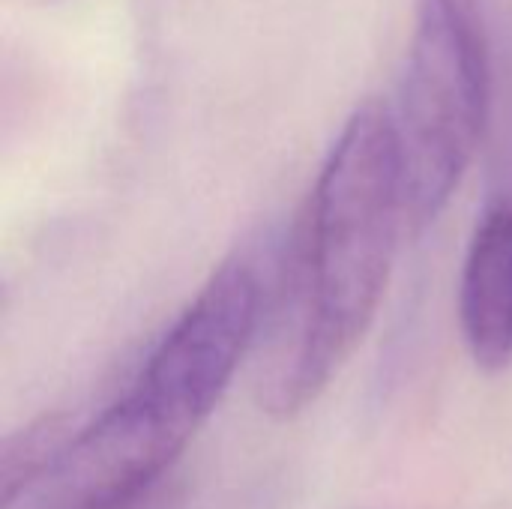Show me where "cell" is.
<instances>
[{
    "mask_svg": "<svg viewBox=\"0 0 512 509\" xmlns=\"http://www.w3.org/2000/svg\"><path fill=\"white\" fill-rule=\"evenodd\" d=\"M408 228L393 111L360 105L342 126L261 312L258 402L276 420L306 411L369 333Z\"/></svg>",
    "mask_w": 512,
    "mask_h": 509,
    "instance_id": "cell-1",
    "label": "cell"
},
{
    "mask_svg": "<svg viewBox=\"0 0 512 509\" xmlns=\"http://www.w3.org/2000/svg\"><path fill=\"white\" fill-rule=\"evenodd\" d=\"M492 54L480 0H417L393 126L408 228H429L456 195L483 141Z\"/></svg>",
    "mask_w": 512,
    "mask_h": 509,
    "instance_id": "cell-2",
    "label": "cell"
},
{
    "mask_svg": "<svg viewBox=\"0 0 512 509\" xmlns=\"http://www.w3.org/2000/svg\"><path fill=\"white\" fill-rule=\"evenodd\" d=\"M261 312L264 285L255 267L243 255L228 258L156 345L132 393L192 438L258 342Z\"/></svg>",
    "mask_w": 512,
    "mask_h": 509,
    "instance_id": "cell-3",
    "label": "cell"
},
{
    "mask_svg": "<svg viewBox=\"0 0 512 509\" xmlns=\"http://www.w3.org/2000/svg\"><path fill=\"white\" fill-rule=\"evenodd\" d=\"M192 438L132 390L75 429L36 486L9 509H96L168 477Z\"/></svg>",
    "mask_w": 512,
    "mask_h": 509,
    "instance_id": "cell-4",
    "label": "cell"
},
{
    "mask_svg": "<svg viewBox=\"0 0 512 509\" xmlns=\"http://www.w3.org/2000/svg\"><path fill=\"white\" fill-rule=\"evenodd\" d=\"M459 318L474 363L501 372L512 363V207L492 210L468 249Z\"/></svg>",
    "mask_w": 512,
    "mask_h": 509,
    "instance_id": "cell-5",
    "label": "cell"
},
{
    "mask_svg": "<svg viewBox=\"0 0 512 509\" xmlns=\"http://www.w3.org/2000/svg\"><path fill=\"white\" fill-rule=\"evenodd\" d=\"M72 432L75 429H69L66 417L48 414L6 438L0 453V509H9L36 486V480L48 471Z\"/></svg>",
    "mask_w": 512,
    "mask_h": 509,
    "instance_id": "cell-6",
    "label": "cell"
},
{
    "mask_svg": "<svg viewBox=\"0 0 512 509\" xmlns=\"http://www.w3.org/2000/svg\"><path fill=\"white\" fill-rule=\"evenodd\" d=\"M183 501H186L183 486L165 477V480L123 498V501H114V504H105V507L96 509H183Z\"/></svg>",
    "mask_w": 512,
    "mask_h": 509,
    "instance_id": "cell-7",
    "label": "cell"
}]
</instances>
